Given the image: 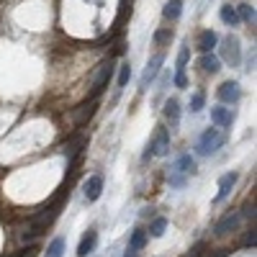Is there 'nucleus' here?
Returning a JSON list of instances; mask_svg holds the SVG:
<instances>
[{
    "instance_id": "23",
    "label": "nucleus",
    "mask_w": 257,
    "mask_h": 257,
    "mask_svg": "<svg viewBox=\"0 0 257 257\" xmlns=\"http://www.w3.org/2000/svg\"><path fill=\"white\" fill-rule=\"evenodd\" d=\"M165 229H167V219H155L152 221V229H149V231H152V237H162V234H165Z\"/></svg>"
},
{
    "instance_id": "11",
    "label": "nucleus",
    "mask_w": 257,
    "mask_h": 257,
    "mask_svg": "<svg viewBox=\"0 0 257 257\" xmlns=\"http://www.w3.org/2000/svg\"><path fill=\"white\" fill-rule=\"evenodd\" d=\"M211 121L216 123V126H231V121H234V113L229 111V108H224V105H213L211 108Z\"/></svg>"
},
{
    "instance_id": "9",
    "label": "nucleus",
    "mask_w": 257,
    "mask_h": 257,
    "mask_svg": "<svg viewBox=\"0 0 257 257\" xmlns=\"http://www.w3.org/2000/svg\"><path fill=\"white\" fill-rule=\"evenodd\" d=\"M98 244V231L95 229H88V234L80 239V247H77V257H88Z\"/></svg>"
},
{
    "instance_id": "24",
    "label": "nucleus",
    "mask_w": 257,
    "mask_h": 257,
    "mask_svg": "<svg viewBox=\"0 0 257 257\" xmlns=\"http://www.w3.org/2000/svg\"><path fill=\"white\" fill-rule=\"evenodd\" d=\"M167 41H173V31H170V29H160L155 34V44L162 47V44H167Z\"/></svg>"
},
{
    "instance_id": "17",
    "label": "nucleus",
    "mask_w": 257,
    "mask_h": 257,
    "mask_svg": "<svg viewBox=\"0 0 257 257\" xmlns=\"http://www.w3.org/2000/svg\"><path fill=\"white\" fill-rule=\"evenodd\" d=\"M85 147V139L82 137H72V139H67V144H64V155L67 157H77V152Z\"/></svg>"
},
{
    "instance_id": "20",
    "label": "nucleus",
    "mask_w": 257,
    "mask_h": 257,
    "mask_svg": "<svg viewBox=\"0 0 257 257\" xmlns=\"http://www.w3.org/2000/svg\"><path fill=\"white\" fill-rule=\"evenodd\" d=\"M62 254H64V239L57 237V239H52V244L47 247V257H62Z\"/></svg>"
},
{
    "instance_id": "16",
    "label": "nucleus",
    "mask_w": 257,
    "mask_h": 257,
    "mask_svg": "<svg viewBox=\"0 0 257 257\" xmlns=\"http://www.w3.org/2000/svg\"><path fill=\"white\" fill-rule=\"evenodd\" d=\"M180 13H183V3H180V0H170V3H165V8H162V16L167 21H178Z\"/></svg>"
},
{
    "instance_id": "10",
    "label": "nucleus",
    "mask_w": 257,
    "mask_h": 257,
    "mask_svg": "<svg viewBox=\"0 0 257 257\" xmlns=\"http://www.w3.org/2000/svg\"><path fill=\"white\" fill-rule=\"evenodd\" d=\"M100 193H103V178H100V175L88 178V183H85V198L93 203V201L100 198Z\"/></svg>"
},
{
    "instance_id": "8",
    "label": "nucleus",
    "mask_w": 257,
    "mask_h": 257,
    "mask_svg": "<svg viewBox=\"0 0 257 257\" xmlns=\"http://www.w3.org/2000/svg\"><path fill=\"white\" fill-rule=\"evenodd\" d=\"M162 113H165V121L170 123V128H175L180 123V103H178V98H167Z\"/></svg>"
},
{
    "instance_id": "13",
    "label": "nucleus",
    "mask_w": 257,
    "mask_h": 257,
    "mask_svg": "<svg viewBox=\"0 0 257 257\" xmlns=\"http://www.w3.org/2000/svg\"><path fill=\"white\" fill-rule=\"evenodd\" d=\"M239 180V175L237 173H226V175H221V180H219V196H216V201H224L229 193H231V188H234V183Z\"/></svg>"
},
{
    "instance_id": "31",
    "label": "nucleus",
    "mask_w": 257,
    "mask_h": 257,
    "mask_svg": "<svg viewBox=\"0 0 257 257\" xmlns=\"http://www.w3.org/2000/svg\"><path fill=\"white\" fill-rule=\"evenodd\" d=\"M244 244H247V247H254V229H252V231L247 234V237H244Z\"/></svg>"
},
{
    "instance_id": "5",
    "label": "nucleus",
    "mask_w": 257,
    "mask_h": 257,
    "mask_svg": "<svg viewBox=\"0 0 257 257\" xmlns=\"http://www.w3.org/2000/svg\"><path fill=\"white\" fill-rule=\"evenodd\" d=\"M219 100L221 103H239L242 98V90H239V82H234V80H226L219 85V90H216Z\"/></svg>"
},
{
    "instance_id": "7",
    "label": "nucleus",
    "mask_w": 257,
    "mask_h": 257,
    "mask_svg": "<svg viewBox=\"0 0 257 257\" xmlns=\"http://www.w3.org/2000/svg\"><path fill=\"white\" fill-rule=\"evenodd\" d=\"M237 224H239V211H229L226 216H221L216 221L213 231H216V237H224V234H229L231 229H237Z\"/></svg>"
},
{
    "instance_id": "26",
    "label": "nucleus",
    "mask_w": 257,
    "mask_h": 257,
    "mask_svg": "<svg viewBox=\"0 0 257 257\" xmlns=\"http://www.w3.org/2000/svg\"><path fill=\"white\" fill-rule=\"evenodd\" d=\"M203 105H206V95L203 93H196L190 98V111H203Z\"/></svg>"
},
{
    "instance_id": "6",
    "label": "nucleus",
    "mask_w": 257,
    "mask_h": 257,
    "mask_svg": "<svg viewBox=\"0 0 257 257\" xmlns=\"http://www.w3.org/2000/svg\"><path fill=\"white\" fill-rule=\"evenodd\" d=\"M162 62H165V54H162V52H160V54H155L152 59H149L147 70H144V75H142V90H147V85L157 77V72H160V67H162Z\"/></svg>"
},
{
    "instance_id": "30",
    "label": "nucleus",
    "mask_w": 257,
    "mask_h": 257,
    "mask_svg": "<svg viewBox=\"0 0 257 257\" xmlns=\"http://www.w3.org/2000/svg\"><path fill=\"white\" fill-rule=\"evenodd\" d=\"M170 185H185V180H183V175H173V178H170Z\"/></svg>"
},
{
    "instance_id": "27",
    "label": "nucleus",
    "mask_w": 257,
    "mask_h": 257,
    "mask_svg": "<svg viewBox=\"0 0 257 257\" xmlns=\"http://www.w3.org/2000/svg\"><path fill=\"white\" fill-rule=\"evenodd\" d=\"M188 57H190V49H188V47H183V49H180V54H178V72H185Z\"/></svg>"
},
{
    "instance_id": "28",
    "label": "nucleus",
    "mask_w": 257,
    "mask_h": 257,
    "mask_svg": "<svg viewBox=\"0 0 257 257\" xmlns=\"http://www.w3.org/2000/svg\"><path fill=\"white\" fill-rule=\"evenodd\" d=\"M175 85H178V88H185V85H188V77H185V72H178V75H175Z\"/></svg>"
},
{
    "instance_id": "25",
    "label": "nucleus",
    "mask_w": 257,
    "mask_h": 257,
    "mask_svg": "<svg viewBox=\"0 0 257 257\" xmlns=\"http://www.w3.org/2000/svg\"><path fill=\"white\" fill-rule=\"evenodd\" d=\"M128 77H132V67H128V62H126V64H121V72H118V90L126 88Z\"/></svg>"
},
{
    "instance_id": "33",
    "label": "nucleus",
    "mask_w": 257,
    "mask_h": 257,
    "mask_svg": "<svg viewBox=\"0 0 257 257\" xmlns=\"http://www.w3.org/2000/svg\"><path fill=\"white\" fill-rule=\"evenodd\" d=\"M11 257H31V254H11Z\"/></svg>"
},
{
    "instance_id": "4",
    "label": "nucleus",
    "mask_w": 257,
    "mask_h": 257,
    "mask_svg": "<svg viewBox=\"0 0 257 257\" xmlns=\"http://www.w3.org/2000/svg\"><path fill=\"white\" fill-rule=\"evenodd\" d=\"M149 149H152V155L157 157H165L170 152V134H167V128L165 126H157V132L152 137V144H149Z\"/></svg>"
},
{
    "instance_id": "3",
    "label": "nucleus",
    "mask_w": 257,
    "mask_h": 257,
    "mask_svg": "<svg viewBox=\"0 0 257 257\" xmlns=\"http://www.w3.org/2000/svg\"><path fill=\"white\" fill-rule=\"evenodd\" d=\"M221 57L226 59L229 67H239V62H242V44H239V39L237 36H226L224 39V47H221Z\"/></svg>"
},
{
    "instance_id": "18",
    "label": "nucleus",
    "mask_w": 257,
    "mask_h": 257,
    "mask_svg": "<svg viewBox=\"0 0 257 257\" xmlns=\"http://www.w3.org/2000/svg\"><path fill=\"white\" fill-rule=\"evenodd\" d=\"M219 16H221V21L226 26H237L239 24V16H237V8H234V6H224Z\"/></svg>"
},
{
    "instance_id": "15",
    "label": "nucleus",
    "mask_w": 257,
    "mask_h": 257,
    "mask_svg": "<svg viewBox=\"0 0 257 257\" xmlns=\"http://www.w3.org/2000/svg\"><path fill=\"white\" fill-rule=\"evenodd\" d=\"M201 70H203V72H208V75L219 72V70H221L219 57H216V54H203V57H201Z\"/></svg>"
},
{
    "instance_id": "19",
    "label": "nucleus",
    "mask_w": 257,
    "mask_h": 257,
    "mask_svg": "<svg viewBox=\"0 0 257 257\" xmlns=\"http://www.w3.org/2000/svg\"><path fill=\"white\" fill-rule=\"evenodd\" d=\"M175 170H178V173H196V160H193L190 155H183V157L178 160Z\"/></svg>"
},
{
    "instance_id": "14",
    "label": "nucleus",
    "mask_w": 257,
    "mask_h": 257,
    "mask_svg": "<svg viewBox=\"0 0 257 257\" xmlns=\"http://www.w3.org/2000/svg\"><path fill=\"white\" fill-rule=\"evenodd\" d=\"M95 108H98V103H95V100H90L88 105H82L80 111H75V123H77V126H82L85 121H90V118H93V113H95Z\"/></svg>"
},
{
    "instance_id": "12",
    "label": "nucleus",
    "mask_w": 257,
    "mask_h": 257,
    "mask_svg": "<svg viewBox=\"0 0 257 257\" xmlns=\"http://www.w3.org/2000/svg\"><path fill=\"white\" fill-rule=\"evenodd\" d=\"M219 44V36H216V31H211V29H206V31H201L198 34V49L203 52V54H211V49Z\"/></svg>"
},
{
    "instance_id": "32",
    "label": "nucleus",
    "mask_w": 257,
    "mask_h": 257,
    "mask_svg": "<svg viewBox=\"0 0 257 257\" xmlns=\"http://www.w3.org/2000/svg\"><path fill=\"white\" fill-rule=\"evenodd\" d=\"M123 257H139V249H132V247H128V249H126V254H123Z\"/></svg>"
},
{
    "instance_id": "29",
    "label": "nucleus",
    "mask_w": 257,
    "mask_h": 257,
    "mask_svg": "<svg viewBox=\"0 0 257 257\" xmlns=\"http://www.w3.org/2000/svg\"><path fill=\"white\" fill-rule=\"evenodd\" d=\"M201 252H203V244L198 242L196 247H193V249H190V254H188V257H201Z\"/></svg>"
},
{
    "instance_id": "21",
    "label": "nucleus",
    "mask_w": 257,
    "mask_h": 257,
    "mask_svg": "<svg viewBox=\"0 0 257 257\" xmlns=\"http://www.w3.org/2000/svg\"><path fill=\"white\" fill-rule=\"evenodd\" d=\"M147 244V234L142 231V229H137L134 234H132V239H128V247H132V249H142Z\"/></svg>"
},
{
    "instance_id": "2",
    "label": "nucleus",
    "mask_w": 257,
    "mask_h": 257,
    "mask_svg": "<svg viewBox=\"0 0 257 257\" xmlns=\"http://www.w3.org/2000/svg\"><path fill=\"white\" fill-rule=\"evenodd\" d=\"M111 75H113V59L100 62V64H98V72H95V77H93V88H90V98H93V100L103 93V88L108 85Z\"/></svg>"
},
{
    "instance_id": "22",
    "label": "nucleus",
    "mask_w": 257,
    "mask_h": 257,
    "mask_svg": "<svg viewBox=\"0 0 257 257\" xmlns=\"http://www.w3.org/2000/svg\"><path fill=\"white\" fill-rule=\"evenodd\" d=\"M237 16H239V21L244 18V21H249V24H254V8H252V6H247V3L237 6Z\"/></svg>"
},
{
    "instance_id": "1",
    "label": "nucleus",
    "mask_w": 257,
    "mask_h": 257,
    "mask_svg": "<svg viewBox=\"0 0 257 257\" xmlns=\"http://www.w3.org/2000/svg\"><path fill=\"white\" fill-rule=\"evenodd\" d=\"M226 144V134L219 132V128H206L198 139V155H213Z\"/></svg>"
}]
</instances>
